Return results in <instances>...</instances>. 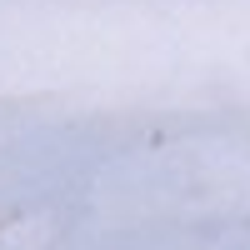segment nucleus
Segmentation results:
<instances>
[]
</instances>
